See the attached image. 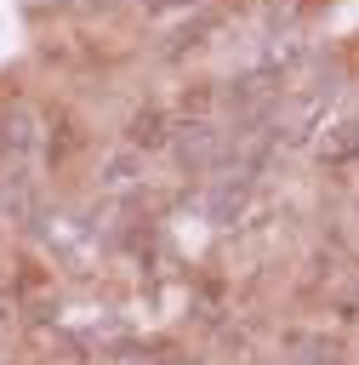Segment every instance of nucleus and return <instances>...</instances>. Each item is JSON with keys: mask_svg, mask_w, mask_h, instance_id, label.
<instances>
[{"mask_svg": "<svg viewBox=\"0 0 359 365\" xmlns=\"http://www.w3.org/2000/svg\"><path fill=\"white\" fill-rule=\"evenodd\" d=\"M131 171H142V154H131V148L108 154V165H103V188H125V182H131Z\"/></svg>", "mask_w": 359, "mask_h": 365, "instance_id": "obj_6", "label": "nucleus"}, {"mask_svg": "<svg viewBox=\"0 0 359 365\" xmlns=\"http://www.w3.org/2000/svg\"><path fill=\"white\" fill-rule=\"evenodd\" d=\"M125 148L131 154H160V148H171V120L160 114V108H137L131 120H125Z\"/></svg>", "mask_w": 359, "mask_h": 365, "instance_id": "obj_3", "label": "nucleus"}, {"mask_svg": "<svg viewBox=\"0 0 359 365\" xmlns=\"http://www.w3.org/2000/svg\"><path fill=\"white\" fill-rule=\"evenodd\" d=\"M0 154H6V165H23L28 154H40V114L28 103H6V114H0Z\"/></svg>", "mask_w": 359, "mask_h": 365, "instance_id": "obj_2", "label": "nucleus"}, {"mask_svg": "<svg viewBox=\"0 0 359 365\" xmlns=\"http://www.w3.org/2000/svg\"><path fill=\"white\" fill-rule=\"evenodd\" d=\"M319 160H325V165H353V160H359V114H353V120H336V125L319 137Z\"/></svg>", "mask_w": 359, "mask_h": 365, "instance_id": "obj_4", "label": "nucleus"}, {"mask_svg": "<svg viewBox=\"0 0 359 365\" xmlns=\"http://www.w3.org/2000/svg\"><path fill=\"white\" fill-rule=\"evenodd\" d=\"M108 365H199V359L171 354V348H120V354H108Z\"/></svg>", "mask_w": 359, "mask_h": 365, "instance_id": "obj_5", "label": "nucleus"}, {"mask_svg": "<svg viewBox=\"0 0 359 365\" xmlns=\"http://www.w3.org/2000/svg\"><path fill=\"white\" fill-rule=\"evenodd\" d=\"M171 154L188 171H217L228 160V131L217 120H177L171 125Z\"/></svg>", "mask_w": 359, "mask_h": 365, "instance_id": "obj_1", "label": "nucleus"}]
</instances>
